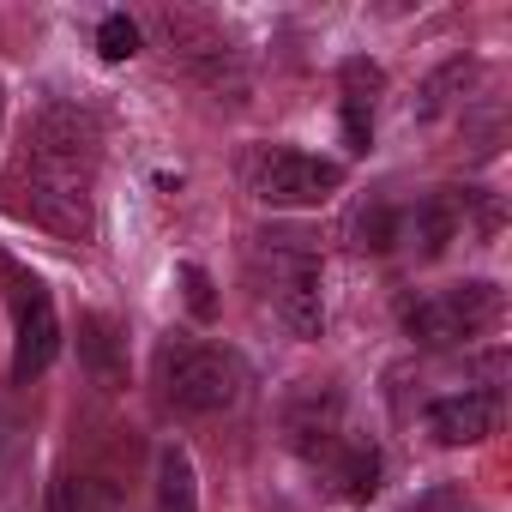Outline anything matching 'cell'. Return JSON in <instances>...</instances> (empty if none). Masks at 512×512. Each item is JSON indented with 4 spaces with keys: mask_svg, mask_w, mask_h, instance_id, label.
<instances>
[{
    "mask_svg": "<svg viewBox=\"0 0 512 512\" xmlns=\"http://www.w3.org/2000/svg\"><path fill=\"white\" fill-rule=\"evenodd\" d=\"M284 428H290V446H296L302 458H314V464H332V458L344 452V440L356 434V428L344 422V398L326 392V386H308V392L284 410Z\"/></svg>",
    "mask_w": 512,
    "mask_h": 512,
    "instance_id": "cell-7",
    "label": "cell"
},
{
    "mask_svg": "<svg viewBox=\"0 0 512 512\" xmlns=\"http://www.w3.org/2000/svg\"><path fill=\"white\" fill-rule=\"evenodd\" d=\"M500 320V290L494 284H452V290H434V296H416L404 308V332L428 350H452V344H470L482 338L488 326Z\"/></svg>",
    "mask_w": 512,
    "mask_h": 512,
    "instance_id": "cell-5",
    "label": "cell"
},
{
    "mask_svg": "<svg viewBox=\"0 0 512 512\" xmlns=\"http://www.w3.org/2000/svg\"><path fill=\"white\" fill-rule=\"evenodd\" d=\"M7 278H13V326H19V338H13V380L25 386V380L49 374V362L61 356V314H55V296H49L43 278H31L19 266H7Z\"/></svg>",
    "mask_w": 512,
    "mask_h": 512,
    "instance_id": "cell-6",
    "label": "cell"
},
{
    "mask_svg": "<svg viewBox=\"0 0 512 512\" xmlns=\"http://www.w3.org/2000/svg\"><path fill=\"white\" fill-rule=\"evenodd\" d=\"M428 434L440 446H476L500 428V392L494 386H464V392H446L428 404Z\"/></svg>",
    "mask_w": 512,
    "mask_h": 512,
    "instance_id": "cell-8",
    "label": "cell"
},
{
    "mask_svg": "<svg viewBox=\"0 0 512 512\" xmlns=\"http://www.w3.org/2000/svg\"><path fill=\"white\" fill-rule=\"evenodd\" d=\"M247 187L260 205H278V211L326 205L344 187V163H332L320 151H302V145H260L247 163Z\"/></svg>",
    "mask_w": 512,
    "mask_h": 512,
    "instance_id": "cell-4",
    "label": "cell"
},
{
    "mask_svg": "<svg viewBox=\"0 0 512 512\" xmlns=\"http://www.w3.org/2000/svg\"><path fill=\"white\" fill-rule=\"evenodd\" d=\"M253 272H260V296L272 302V314L296 332V338H320L326 326V266L320 247L302 229H266L253 247Z\"/></svg>",
    "mask_w": 512,
    "mask_h": 512,
    "instance_id": "cell-2",
    "label": "cell"
},
{
    "mask_svg": "<svg viewBox=\"0 0 512 512\" xmlns=\"http://www.w3.org/2000/svg\"><path fill=\"white\" fill-rule=\"evenodd\" d=\"M187 302H193L199 320H211V284H205V272H193V266H187Z\"/></svg>",
    "mask_w": 512,
    "mask_h": 512,
    "instance_id": "cell-15",
    "label": "cell"
},
{
    "mask_svg": "<svg viewBox=\"0 0 512 512\" xmlns=\"http://www.w3.org/2000/svg\"><path fill=\"white\" fill-rule=\"evenodd\" d=\"M380 470H386V464H380V446H374L368 434H350L344 452L326 464V476L338 482L344 500H374V494H380Z\"/></svg>",
    "mask_w": 512,
    "mask_h": 512,
    "instance_id": "cell-12",
    "label": "cell"
},
{
    "mask_svg": "<svg viewBox=\"0 0 512 512\" xmlns=\"http://www.w3.org/2000/svg\"><path fill=\"white\" fill-rule=\"evenodd\" d=\"M49 512H127V494L103 470H67L49 488Z\"/></svg>",
    "mask_w": 512,
    "mask_h": 512,
    "instance_id": "cell-11",
    "label": "cell"
},
{
    "mask_svg": "<svg viewBox=\"0 0 512 512\" xmlns=\"http://www.w3.org/2000/svg\"><path fill=\"white\" fill-rule=\"evenodd\" d=\"M13 193H19L13 205L49 235L91 241L97 235V121L73 103H49Z\"/></svg>",
    "mask_w": 512,
    "mask_h": 512,
    "instance_id": "cell-1",
    "label": "cell"
},
{
    "mask_svg": "<svg viewBox=\"0 0 512 512\" xmlns=\"http://www.w3.org/2000/svg\"><path fill=\"white\" fill-rule=\"evenodd\" d=\"M157 392L181 416H217L241 398V362L199 338H169L157 350Z\"/></svg>",
    "mask_w": 512,
    "mask_h": 512,
    "instance_id": "cell-3",
    "label": "cell"
},
{
    "mask_svg": "<svg viewBox=\"0 0 512 512\" xmlns=\"http://www.w3.org/2000/svg\"><path fill=\"white\" fill-rule=\"evenodd\" d=\"M380 67L374 61H344V139L350 151H368L374 139V103H380Z\"/></svg>",
    "mask_w": 512,
    "mask_h": 512,
    "instance_id": "cell-10",
    "label": "cell"
},
{
    "mask_svg": "<svg viewBox=\"0 0 512 512\" xmlns=\"http://www.w3.org/2000/svg\"><path fill=\"white\" fill-rule=\"evenodd\" d=\"M169 31H175V43H181V61H187L211 91H241V55H235L205 19H175V13H169Z\"/></svg>",
    "mask_w": 512,
    "mask_h": 512,
    "instance_id": "cell-9",
    "label": "cell"
},
{
    "mask_svg": "<svg viewBox=\"0 0 512 512\" xmlns=\"http://www.w3.org/2000/svg\"><path fill=\"white\" fill-rule=\"evenodd\" d=\"M0 133H7V85H0Z\"/></svg>",
    "mask_w": 512,
    "mask_h": 512,
    "instance_id": "cell-16",
    "label": "cell"
},
{
    "mask_svg": "<svg viewBox=\"0 0 512 512\" xmlns=\"http://www.w3.org/2000/svg\"><path fill=\"white\" fill-rule=\"evenodd\" d=\"M157 512H199V476L181 446H163L157 458Z\"/></svg>",
    "mask_w": 512,
    "mask_h": 512,
    "instance_id": "cell-13",
    "label": "cell"
},
{
    "mask_svg": "<svg viewBox=\"0 0 512 512\" xmlns=\"http://www.w3.org/2000/svg\"><path fill=\"white\" fill-rule=\"evenodd\" d=\"M97 55L103 61H133L139 55V25L127 13H103L97 19Z\"/></svg>",
    "mask_w": 512,
    "mask_h": 512,
    "instance_id": "cell-14",
    "label": "cell"
}]
</instances>
